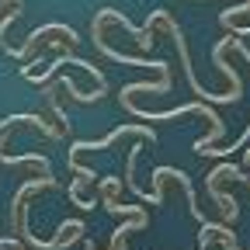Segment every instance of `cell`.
Here are the masks:
<instances>
[{
    "instance_id": "3957f363",
    "label": "cell",
    "mask_w": 250,
    "mask_h": 250,
    "mask_svg": "<svg viewBox=\"0 0 250 250\" xmlns=\"http://www.w3.org/2000/svg\"><path fill=\"white\" fill-rule=\"evenodd\" d=\"M0 164H7V167H18V164H39L42 170H49V156H42V153H28V156H7V153H0Z\"/></svg>"
},
{
    "instance_id": "7a4b0ae2",
    "label": "cell",
    "mask_w": 250,
    "mask_h": 250,
    "mask_svg": "<svg viewBox=\"0 0 250 250\" xmlns=\"http://www.w3.org/2000/svg\"><path fill=\"white\" fill-rule=\"evenodd\" d=\"M52 31L66 39V45H80V35H77V28H70V24H42V28H35V31H31V35L24 39V45H21V49H11V45H4V52H7L11 59H28L31 52H35V45H39L45 35H52Z\"/></svg>"
},
{
    "instance_id": "277c9868",
    "label": "cell",
    "mask_w": 250,
    "mask_h": 250,
    "mask_svg": "<svg viewBox=\"0 0 250 250\" xmlns=\"http://www.w3.org/2000/svg\"><path fill=\"white\" fill-rule=\"evenodd\" d=\"M247 167H250V149L243 153V170H247Z\"/></svg>"
},
{
    "instance_id": "6da1fadb",
    "label": "cell",
    "mask_w": 250,
    "mask_h": 250,
    "mask_svg": "<svg viewBox=\"0 0 250 250\" xmlns=\"http://www.w3.org/2000/svg\"><path fill=\"white\" fill-rule=\"evenodd\" d=\"M125 132H132V136L146 139L149 146L156 143V132L149 129V125H136V122H125V125H118L115 132H108L104 139H98V143H87V139H77V143H73V146L66 149V170H70V174L77 170V164H80V160H77V153H83V149H108V146H115V143H118V139H122Z\"/></svg>"
}]
</instances>
